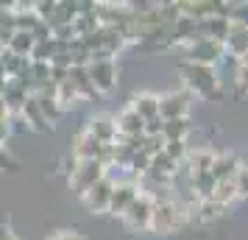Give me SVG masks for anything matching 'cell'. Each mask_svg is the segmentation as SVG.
I'll use <instances>...</instances> for the list:
<instances>
[{"mask_svg":"<svg viewBox=\"0 0 248 240\" xmlns=\"http://www.w3.org/2000/svg\"><path fill=\"white\" fill-rule=\"evenodd\" d=\"M103 176H106V165L101 160L73 162V168H70V187L78 195H84L95 182H101Z\"/></svg>","mask_w":248,"mask_h":240,"instance_id":"obj_3","label":"cell"},{"mask_svg":"<svg viewBox=\"0 0 248 240\" xmlns=\"http://www.w3.org/2000/svg\"><path fill=\"white\" fill-rule=\"evenodd\" d=\"M165 154H168V157H170L173 162H176V165L187 162V157H190L187 140H170V143H165Z\"/></svg>","mask_w":248,"mask_h":240,"instance_id":"obj_23","label":"cell"},{"mask_svg":"<svg viewBox=\"0 0 248 240\" xmlns=\"http://www.w3.org/2000/svg\"><path fill=\"white\" fill-rule=\"evenodd\" d=\"M187 221V212H184V204L181 201H173V198H154V215H151V232L154 235H170L176 232Z\"/></svg>","mask_w":248,"mask_h":240,"instance_id":"obj_2","label":"cell"},{"mask_svg":"<svg viewBox=\"0 0 248 240\" xmlns=\"http://www.w3.org/2000/svg\"><path fill=\"white\" fill-rule=\"evenodd\" d=\"M34 48H36L34 34H28V31H14V34L9 36V42H6V53H12V56H17V59H31Z\"/></svg>","mask_w":248,"mask_h":240,"instance_id":"obj_15","label":"cell"},{"mask_svg":"<svg viewBox=\"0 0 248 240\" xmlns=\"http://www.w3.org/2000/svg\"><path fill=\"white\" fill-rule=\"evenodd\" d=\"M234 184H237V195L248 198V165H240V171L234 176Z\"/></svg>","mask_w":248,"mask_h":240,"instance_id":"obj_26","label":"cell"},{"mask_svg":"<svg viewBox=\"0 0 248 240\" xmlns=\"http://www.w3.org/2000/svg\"><path fill=\"white\" fill-rule=\"evenodd\" d=\"M0 240H20V238L12 232V226H9V224H0Z\"/></svg>","mask_w":248,"mask_h":240,"instance_id":"obj_29","label":"cell"},{"mask_svg":"<svg viewBox=\"0 0 248 240\" xmlns=\"http://www.w3.org/2000/svg\"><path fill=\"white\" fill-rule=\"evenodd\" d=\"M179 173V165L170 160L168 154L162 151L156 157H151V165H148V176H154L156 182H168L170 176H176Z\"/></svg>","mask_w":248,"mask_h":240,"instance_id":"obj_17","label":"cell"},{"mask_svg":"<svg viewBox=\"0 0 248 240\" xmlns=\"http://www.w3.org/2000/svg\"><path fill=\"white\" fill-rule=\"evenodd\" d=\"M215 157H217V154H212V151H206V148L192 151L190 157H187V168H190V173H203V171L212 168Z\"/></svg>","mask_w":248,"mask_h":240,"instance_id":"obj_22","label":"cell"},{"mask_svg":"<svg viewBox=\"0 0 248 240\" xmlns=\"http://www.w3.org/2000/svg\"><path fill=\"white\" fill-rule=\"evenodd\" d=\"M234 81L243 87V92H248V53L243 59H237V76Z\"/></svg>","mask_w":248,"mask_h":240,"instance_id":"obj_25","label":"cell"},{"mask_svg":"<svg viewBox=\"0 0 248 240\" xmlns=\"http://www.w3.org/2000/svg\"><path fill=\"white\" fill-rule=\"evenodd\" d=\"M181 76H184V84H187V92H195L201 98H209V101H220L226 92L223 84L217 79L215 67H206V64H192V62H184L181 64Z\"/></svg>","mask_w":248,"mask_h":240,"instance_id":"obj_1","label":"cell"},{"mask_svg":"<svg viewBox=\"0 0 248 240\" xmlns=\"http://www.w3.org/2000/svg\"><path fill=\"white\" fill-rule=\"evenodd\" d=\"M223 56H226V48H223V42H217V39L198 36L195 42L187 45V62H192V64H206V67H215Z\"/></svg>","mask_w":248,"mask_h":240,"instance_id":"obj_4","label":"cell"},{"mask_svg":"<svg viewBox=\"0 0 248 240\" xmlns=\"http://www.w3.org/2000/svg\"><path fill=\"white\" fill-rule=\"evenodd\" d=\"M112 190H114V182L109 179V176H103L101 182H95L87 193L81 195V201H84V207H87L90 212H109Z\"/></svg>","mask_w":248,"mask_h":240,"instance_id":"obj_7","label":"cell"},{"mask_svg":"<svg viewBox=\"0 0 248 240\" xmlns=\"http://www.w3.org/2000/svg\"><path fill=\"white\" fill-rule=\"evenodd\" d=\"M151 215H154V195L140 193L137 201L125 209V215L120 218V221H123L131 232H148V229H151Z\"/></svg>","mask_w":248,"mask_h":240,"instance_id":"obj_5","label":"cell"},{"mask_svg":"<svg viewBox=\"0 0 248 240\" xmlns=\"http://www.w3.org/2000/svg\"><path fill=\"white\" fill-rule=\"evenodd\" d=\"M114 126H117V137L120 140H131V137H142V126H145V120H142L131 106H125L123 112L114 117Z\"/></svg>","mask_w":248,"mask_h":240,"instance_id":"obj_12","label":"cell"},{"mask_svg":"<svg viewBox=\"0 0 248 240\" xmlns=\"http://www.w3.org/2000/svg\"><path fill=\"white\" fill-rule=\"evenodd\" d=\"M190 112V92L176 90L159 98V117L162 120H176V117H187Z\"/></svg>","mask_w":248,"mask_h":240,"instance_id":"obj_8","label":"cell"},{"mask_svg":"<svg viewBox=\"0 0 248 240\" xmlns=\"http://www.w3.org/2000/svg\"><path fill=\"white\" fill-rule=\"evenodd\" d=\"M47 240H87L81 232H76V229H62V232H53Z\"/></svg>","mask_w":248,"mask_h":240,"instance_id":"obj_27","label":"cell"},{"mask_svg":"<svg viewBox=\"0 0 248 240\" xmlns=\"http://www.w3.org/2000/svg\"><path fill=\"white\" fill-rule=\"evenodd\" d=\"M137 195H140V187L134 182H117L112 190V198H109V212L114 218H123L125 209L137 201Z\"/></svg>","mask_w":248,"mask_h":240,"instance_id":"obj_10","label":"cell"},{"mask_svg":"<svg viewBox=\"0 0 248 240\" xmlns=\"http://www.w3.org/2000/svg\"><path fill=\"white\" fill-rule=\"evenodd\" d=\"M20 114H23V123H25V128H31V131H53V123H47V117L42 114V109L36 106V101H34V95L28 98V101L23 103V109H20Z\"/></svg>","mask_w":248,"mask_h":240,"instance_id":"obj_13","label":"cell"},{"mask_svg":"<svg viewBox=\"0 0 248 240\" xmlns=\"http://www.w3.org/2000/svg\"><path fill=\"white\" fill-rule=\"evenodd\" d=\"M229 23H237V25H246L248 28V3H232Z\"/></svg>","mask_w":248,"mask_h":240,"instance_id":"obj_24","label":"cell"},{"mask_svg":"<svg viewBox=\"0 0 248 240\" xmlns=\"http://www.w3.org/2000/svg\"><path fill=\"white\" fill-rule=\"evenodd\" d=\"M67 81L76 87V92L81 95V101H87V98H92V95H95V90H92V81H90V76H87V67H70L67 70Z\"/></svg>","mask_w":248,"mask_h":240,"instance_id":"obj_20","label":"cell"},{"mask_svg":"<svg viewBox=\"0 0 248 240\" xmlns=\"http://www.w3.org/2000/svg\"><path fill=\"white\" fill-rule=\"evenodd\" d=\"M128 106H131L142 120H154V117H159V95H151V92H137Z\"/></svg>","mask_w":248,"mask_h":240,"instance_id":"obj_16","label":"cell"},{"mask_svg":"<svg viewBox=\"0 0 248 240\" xmlns=\"http://www.w3.org/2000/svg\"><path fill=\"white\" fill-rule=\"evenodd\" d=\"M87 76L92 81V90L98 92H112L117 84V64L114 59H92L87 64Z\"/></svg>","mask_w":248,"mask_h":240,"instance_id":"obj_6","label":"cell"},{"mask_svg":"<svg viewBox=\"0 0 248 240\" xmlns=\"http://www.w3.org/2000/svg\"><path fill=\"white\" fill-rule=\"evenodd\" d=\"M87 131L101 145H114V140H117V126H114L112 114H95V117H90L87 120Z\"/></svg>","mask_w":248,"mask_h":240,"instance_id":"obj_11","label":"cell"},{"mask_svg":"<svg viewBox=\"0 0 248 240\" xmlns=\"http://www.w3.org/2000/svg\"><path fill=\"white\" fill-rule=\"evenodd\" d=\"M106 148H109V145H101V143H98V140H95L90 131L84 128V131H78V134H76V140H73V160H76V162L101 160L103 162Z\"/></svg>","mask_w":248,"mask_h":240,"instance_id":"obj_9","label":"cell"},{"mask_svg":"<svg viewBox=\"0 0 248 240\" xmlns=\"http://www.w3.org/2000/svg\"><path fill=\"white\" fill-rule=\"evenodd\" d=\"M223 48L229 56L234 59H243L248 53V28L246 25H237L232 23V28H229V36L223 39Z\"/></svg>","mask_w":248,"mask_h":240,"instance_id":"obj_14","label":"cell"},{"mask_svg":"<svg viewBox=\"0 0 248 240\" xmlns=\"http://www.w3.org/2000/svg\"><path fill=\"white\" fill-rule=\"evenodd\" d=\"M190 131H192L190 117H176V120H165L162 137H165V143H170V140H187Z\"/></svg>","mask_w":248,"mask_h":240,"instance_id":"obj_19","label":"cell"},{"mask_svg":"<svg viewBox=\"0 0 248 240\" xmlns=\"http://www.w3.org/2000/svg\"><path fill=\"white\" fill-rule=\"evenodd\" d=\"M14 168H17V162L12 160V154H9V151L0 145V171H14Z\"/></svg>","mask_w":248,"mask_h":240,"instance_id":"obj_28","label":"cell"},{"mask_svg":"<svg viewBox=\"0 0 248 240\" xmlns=\"http://www.w3.org/2000/svg\"><path fill=\"white\" fill-rule=\"evenodd\" d=\"M234 198H237V184H234V179H226V182H215V190H212V195H209L206 201H215V204H220V207H229Z\"/></svg>","mask_w":248,"mask_h":240,"instance_id":"obj_21","label":"cell"},{"mask_svg":"<svg viewBox=\"0 0 248 240\" xmlns=\"http://www.w3.org/2000/svg\"><path fill=\"white\" fill-rule=\"evenodd\" d=\"M237 171H240V162H237V157H232V154H220V157H215L212 168H209V173H212L215 182H226V179H234Z\"/></svg>","mask_w":248,"mask_h":240,"instance_id":"obj_18","label":"cell"}]
</instances>
